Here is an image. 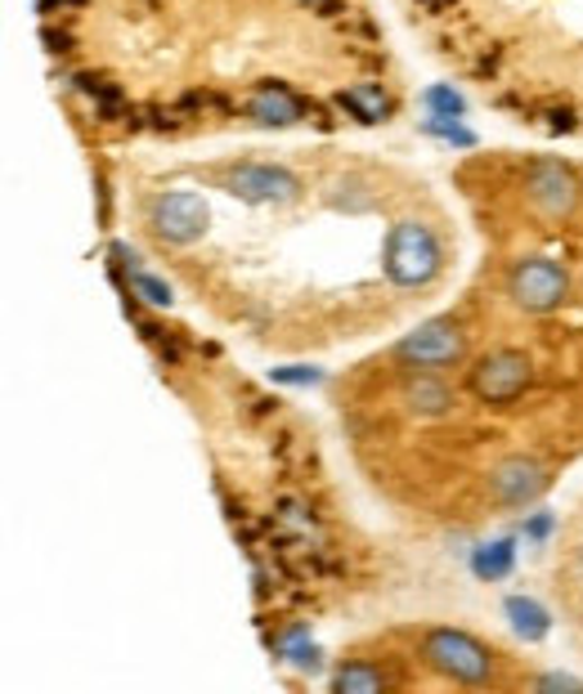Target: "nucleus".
Masks as SVG:
<instances>
[{
  "label": "nucleus",
  "instance_id": "obj_1",
  "mask_svg": "<svg viewBox=\"0 0 583 694\" xmlns=\"http://www.w3.org/2000/svg\"><path fill=\"white\" fill-rule=\"evenodd\" d=\"M381 265H386V278H391L396 287H426L445 269L441 238H435L426 224H418V220H400L391 233H386Z\"/></svg>",
  "mask_w": 583,
  "mask_h": 694
},
{
  "label": "nucleus",
  "instance_id": "obj_2",
  "mask_svg": "<svg viewBox=\"0 0 583 694\" xmlns=\"http://www.w3.org/2000/svg\"><path fill=\"white\" fill-rule=\"evenodd\" d=\"M422 659L431 672H441L454 685H484L494 676V655L471 632L458 627H431L422 636Z\"/></svg>",
  "mask_w": 583,
  "mask_h": 694
},
{
  "label": "nucleus",
  "instance_id": "obj_3",
  "mask_svg": "<svg viewBox=\"0 0 583 694\" xmlns=\"http://www.w3.org/2000/svg\"><path fill=\"white\" fill-rule=\"evenodd\" d=\"M507 291H512V301L525 310V314H548L565 301V291H570V278L557 261H544V256H534V261H521L507 278Z\"/></svg>",
  "mask_w": 583,
  "mask_h": 694
},
{
  "label": "nucleus",
  "instance_id": "obj_4",
  "mask_svg": "<svg viewBox=\"0 0 583 694\" xmlns=\"http://www.w3.org/2000/svg\"><path fill=\"white\" fill-rule=\"evenodd\" d=\"M462 355H467V336L449 319H431L396 345V359L413 368H454Z\"/></svg>",
  "mask_w": 583,
  "mask_h": 694
},
{
  "label": "nucleus",
  "instance_id": "obj_5",
  "mask_svg": "<svg viewBox=\"0 0 583 694\" xmlns=\"http://www.w3.org/2000/svg\"><path fill=\"white\" fill-rule=\"evenodd\" d=\"M149 229L162 242H175V246L198 242L207 233V203L198 193H188V188H167L149 207Z\"/></svg>",
  "mask_w": 583,
  "mask_h": 694
},
{
  "label": "nucleus",
  "instance_id": "obj_6",
  "mask_svg": "<svg viewBox=\"0 0 583 694\" xmlns=\"http://www.w3.org/2000/svg\"><path fill=\"white\" fill-rule=\"evenodd\" d=\"M525 197L534 211H544L548 220H565L579 207V180L565 162L557 158H539L525 171Z\"/></svg>",
  "mask_w": 583,
  "mask_h": 694
},
{
  "label": "nucleus",
  "instance_id": "obj_7",
  "mask_svg": "<svg viewBox=\"0 0 583 694\" xmlns=\"http://www.w3.org/2000/svg\"><path fill=\"white\" fill-rule=\"evenodd\" d=\"M220 184L233 193V197H242V203H297L301 197V180L292 175V171H283V166H261V162H242V166H229L225 175H220Z\"/></svg>",
  "mask_w": 583,
  "mask_h": 694
},
{
  "label": "nucleus",
  "instance_id": "obj_8",
  "mask_svg": "<svg viewBox=\"0 0 583 694\" xmlns=\"http://www.w3.org/2000/svg\"><path fill=\"white\" fill-rule=\"evenodd\" d=\"M525 385H529V359L521 350H494L471 372V390L484 404H512Z\"/></svg>",
  "mask_w": 583,
  "mask_h": 694
},
{
  "label": "nucleus",
  "instance_id": "obj_9",
  "mask_svg": "<svg viewBox=\"0 0 583 694\" xmlns=\"http://www.w3.org/2000/svg\"><path fill=\"white\" fill-rule=\"evenodd\" d=\"M248 117L252 122H261V126H297V122H306V117H315V126H332L315 104H306V99L292 90V85H278V81H265V85H256L252 90V99H248Z\"/></svg>",
  "mask_w": 583,
  "mask_h": 694
},
{
  "label": "nucleus",
  "instance_id": "obj_10",
  "mask_svg": "<svg viewBox=\"0 0 583 694\" xmlns=\"http://www.w3.org/2000/svg\"><path fill=\"white\" fill-rule=\"evenodd\" d=\"M544 466L534 462V458H525V453H516V458H503L494 471H490V493L503 502V507H525V502H534L544 493Z\"/></svg>",
  "mask_w": 583,
  "mask_h": 694
},
{
  "label": "nucleus",
  "instance_id": "obj_11",
  "mask_svg": "<svg viewBox=\"0 0 583 694\" xmlns=\"http://www.w3.org/2000/svg\"><path fill=\"white\" fill-rule=\"evenodd\" d=\"M400 394H404V408H409L413 417H445V413L454 408V390H449L441 377H435L431 368L413 372Z\"/></svg>",
  "mask_w": 583,
  "mask_h": 694
},
{
  "label": "nucleus",
  "instance_id": "obj_12",
  "mask_svg": "<svg viewBox=\"0 0 583 694\" xmlns=\"http://www.w3.org/2000/svg\"><path fill=\"white\" fill-rule=\"evenodd\" d=\"M336 104H342L355 122H364V126H377V122H386L396 113V99L386 94V85H377V81H364V85H351V90H342L336 94Z\"/></svg>",
  "mask_w": 583,
  "mask_h": 694
},
{
  "label": "nucleus",
  "instance_id": "obj_13",
  "mask_svg": "<svg viewBox=\"0 0 583 694\" xmlns=\"http://www.w3.org/2000/svg\"><path fill=\"white\" fill-rule=\"evenodd\" d=\"M516 565V552H512V537H499V542H480V547L471 552V574L480 582H499L507 578Z\"/></svg>",
  "mask_w": 583,
  "mask_h": 694
},
{
  "label": "nucleus",
  "instance_id": "obj_14",
  "mask_svg": "<svg viewBox=\"0 0 583 694\" xmlns=\"http://www.w3.org/2000/svg\"><path fill=\"white\" fill-rule=\"evenodd\" d=\"M503 614L512 618V627H516V636H525V640H544L548 636V610L534 601V597H507L503 601Z\"/></svg>",
  "mask_w": 583,
  "mask_h": 694
},
{
  "label": "nucleus",
  "instance_id": "obj_15",
  "mask_svg": "<svg viewBox=\"0 0 583 694\" xmlns=\"http://www.w3.org/2000/svg\"><path fill=\"white\" fill-rule=\"evenodd\" d=\"M381 690H386V672L364 659L332 672V694H381Z\"/></svg>",
  "mask_w": 583,
  "mask_h": 694
},
{
  "label": "nucleus",
  "instance_id": "obj_16",
  "mask_svg": "<svg viewBox=\"0 0 583 694\" xmlns=\"http://www.w3.org/2000/svg\"><path fill=\"white\" fill-rule=\"evenodd\" d=\"M130 296H135V301H144V305H153V310H167V305H171V287H167L162 278L139 274V269H130Z\"/></svg>",
  "mask_w": 583,
  "mask_h": 694
},
{
  "label": "nucleus",
  "instance_id": "obj_17",
  "mask_svg": "<svg viewBox=\"0 0 583 694\" xmlns=\"http://www.w3.org/2000/svg\"><path fill=\"white\" fill-rule=\"evenodd\" d=\"M426 108L435 113V117H462V94L454 90V85H431L426 90Z\"/></svg>",
  "mask_w": 583,
  "mask_h": 694
},
{
  "label": "nucleus",
  "instance_id": "obj_18",
  "mask_svg": "<svg viewBox=\"0 0 583 694\" xmlns=\"http://www.w3.org/2000/svg\"><path fill=\"white\" fill-rule=\"evenodd\" d=\"M422 130L435 135V139H449V143H458V148H471V143H476V135L462 130V126H454V117H431V122H422Z\"/></svg>",
  "mask_w": 583,
  "mask_h": 694
},
{
  "label": "nucleus",
  "instance_id": "obj_19",
  "mask_svg": "<svg viewBox=\"0 0 583 694\" xmlns=\"http://www.w3.org/2000/svg\"><path fill=\"white\" fill-rule=\"evenodd\" d=\"M278 659H287L292 668H301V672H319V659H323V655L310 646V640H297V646H287Z\"/></svg>",
  "mask_w": 583,
  "mask_h": 694
},
{
  "label": "nucleus",
  "instance_id": "obj_20",
  "mask_svg": "<svg viewBox=\"0 0 583 694\" xmlns=\"http://www.w3.org/2000/svg\"><path fill=\"white\" fill-rule=\"evenodd\" d=\"M274 381H283V385H319L323 372L319 368H278Z\"/></svg>",
  "mask_w": 583,
  "mask_h": 694
},
{
  "label": "nucleus",
  "instance_id": "obj_21",
  "mask_svg": "<svg viewBox=\"0 0 583 694\" xmlns=\"http://www.w3.org/2000/svg\"><path fill=\"white\" fill-rule=\"evenodd\" d=\"M539 690H583V681L565 676V672H548V676H539Z\"/></svg>",
  "mask_w": 583,
  "mask_h": 694
},
{
  "label": "nucleus",
  "instance_id": "obj_22",
  "mask_svg": "<svg viewBox=\"0 0 583 694\" xmlns=\"http://www.w3.org/2000/svg\"><path fill=\"white\" fill-rule=\"evenodd\" d=\"M548 529H552V516H548V511H539V516H534V520L525 524V537H529V542H544V537H548Z\"/></svg>",
  "mask_w": 583,
  "mask_h": 694
},
{
  "label": "nucleus",
  "instance_id": "obj_23",
  "mask_svg": "<svg viewBox=\"0 0 583 694\" xmlns=\"http://www.w3.org/2000/svg\"><path fill=\"white\" fill-rule=\"evenodd\" d=\"M422 5H426V10H449L454 0H422Z\"/></svg>",
  "mask_w": 583,
  "mask_h": 694
},
{
  "label": "nucleus",
  "instance_id": "obj_24",
  "mask_svg": "<svg viewBox=\"0 0 583 694\" xmlns=\"http://www.w3.org/2000/svg\"><path fill=\"white\" fill-rule=\"evenodd\" d=\"M301 5H310V10H328L332 0H301Z\"/></svg>",
  "mask_w": 583,
  "mask_h": 694
},
{
  "label": "nucleus",
  "instance_id": "obj_25",
  "mask_svg": "<svg viewBox=\"0 0 583 694\" xmlns=\"http://www.w3.org/2000/svg\"><path fill=\"white\" fill-rule=\"evenodd\" d=\"M579 565H583V552H579Z\"/></svg>",
  "mask_w": 583,
  "mask_h": 694
}]
</instances>
